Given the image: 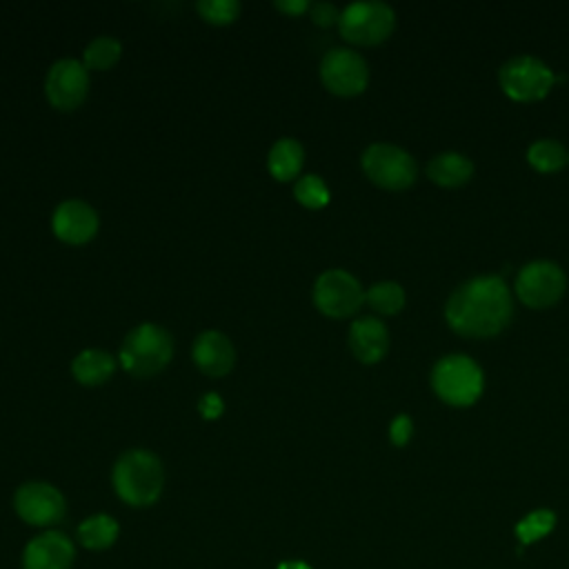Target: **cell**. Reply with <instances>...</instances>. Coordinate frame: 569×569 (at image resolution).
Wrapping results in <instances>:
<instances>
[{
	"mask_svg": "<svg viewBox=\"0 0 569 569\" xmlns=\"http://www.w3.org/2000/svg\"><path fill=\"white\" fill-rule=\"evenodd\" d=\"M513 313V298L500 276H476L453 289L445 318L449 327L467 338L500 333Z\"/></svg>",
	"mask_w": 569,
	"mask_h": 569,
	"instance_id": "obj_1",
	"label": "cell"
},
{
	"mask_svg": "<svg viewBox=\"0 0 569 569\" xmlns=\"http://www.w3.org/2000/svg\"><path fill=\"white\" fill-rule=\"evenodd\" d=\"M111 487L129 507L144 509L156 505L164 489L162 460L149 449H127L113 462Z\"/></svg>",
	"mask_w": 569,
	"mask_h": 569,
	"instance_id": "obj_2",
	"label": "cell"
},
{
	"mask_svg": "<svg viewBox=\"0 0 569 569\" xmlns=\"http://www.w3.org/2000/svg\"><path fill=\"white\" fill-rule=\"evenodd\" d=\"M173 356L171 333L153 322H142L133 327L120 345V367L136 378L158 376Z\"/></svg>",
	"mask_w": 569,
	"mask_h": 569,
	"instance_id": "obj_3",
	"label": "cell"
},
{
	"mask_svg": "<svg viewBox=\"0 0 569 569\" xmlns=\"http://www.w3.org/2000/svg\"><path fill=\"white\" fill-rule=\"evenodd\" d=\"M431 387L442 402L451 407H469L480 398L485 376L476 360L462 353H451L436 362L431 371Z\"/></svg>",
	"mask_w": 569,
	"mask_h": 569,
	"instance_id": "obj_4",
	"label": "cell"
},
{
	"mask_svg": "<svg viewBox=\"0 0 569 569\" xmlns=\"http://www.w3.org/2000/svg\"><path fill=\"white\" fill-rule=\"evenodd\" d=\"M340 36L358 47H373L385 42L393 27L396 13L385 2H353L340 11Z\"/></svg>",
	"mask_w": 569,
	"mask_h": 569,
	"instance_id": "obj_5",
	"label": "cell"
},
{
	"mask_svg": "<svg viewBox=\"0 0 569 569\" xmlns=\"http://www.w3.org/2000/svg\"><path fill=\"white\" fill-rule=\"evenodd\" d=\"M365 176L389 191H402L413 184L418 167L411 153L389 142H373L360 158Z\"/></svg>",
	"mask_w": 569,
	"mask_h": 569,
	"instance_id": "obj_6",
	"label": "cell"
},
{
	"mask_svg": "<svg viewBox=\"0 0 569 569\" xmlns=\"http://www.w3.org/2000/svg\"><path fill=\"white\" fill-rule=\"evenodd\" d=\"M13 511L22 522L44 531L62 522L67 516V500L56 485L47 480H27L13 491Z\"/></svg>",
	"mask_w": 569,
	"mask_h": 569,
	"instance_id": "obj_7",
	"label": "cell"
},
{
	"mask_svg": "<svg viewBox=\"0 0 569 569\" xmlns=\"http://www.w3.org/2000/svg\"><path fill=\"white\" fill-rule=\"evenodd\" d=\"M498 80L511 100L536 102L551 91L556 73L533 56H513L500 67Z\"/></svg>",
	"mask_w": 569,
	"mask_h": 569,
	"instance_id": "obj_8",
	"label": "cell"
},
{
	"mask_svg": "<svg viewBox=\"0 0 569 569\" xmlns=\"http://www.w3.org/2000/svg\"><path fill=\"white\" fill-rule=\"evenodd\" d=\"M313 305L327 318H349L353 316L362 302L365 291L356 276L345 269H327L313 282Z\"/></svg>",
	"mask_w": 569,
	"mask_h": 569,
	"instance_id": "obj_9",
	"label": "cell"
},
{
	"mask_svg": "<svg viewBox=\"0 0 569 569\" xmlns=\"http://www.w3.org/2000/svg\"><path fill=\"white\" fill-rule=\"evenodd\" d=\"M567 289L565 271L551 260L527 262L516 276V296L531 309L556 305Z\"/></svg>",
	"mask_w": 569,
	"mask_h": 569,
	"instance_id": "obj_10",
	"label": "cell"
},
{
	"mask_svg": "<svg viewBox=\"0 0 569 569\" xmlns=\"http://www.w3.org/2000/svg\"><path fill=\"white\" fill-rule=\"evenodd\" d=\"M89 69L76 58L56 60L44 78V96L58 111H76L89 96Z\"/></svg>",
	"mask_w": 569,
	"mask_h": 569,
	"instance_id": "obj_11",
	"label": "cell"
},
{
	"mask_svg": "<svg viewBox=\"0 0 569 569\" xmlns=\"http://www.w3.org/2000/svg\"><path fill=\"white\" fill-rule=\"evenodd\" d=\"M320 80L327 91L351 98L367 89L369 84V67L360 53L353 49H331L325 53L320 62Z\"/></svg>",
	"mask_w": 569,
	"mask_h": 569,
	"instance_id": "obj_12",
	"label": "cell"
},
{
	"mask_svg": "<svg viewBox=\"0 0 569 569\" xmlns=\"http://www.w3.org/2000/svg\"><path fill=\"white\" fill-rule=\"evenodd\" d=\"M76 562V542L60 529H44L33 536L24 549L22 569H71Z\"/></svg>",
	"mask_w": 569,
	"mask_h": 569,
	"instance_id": "obj_13",
	"label": "cell"
},
{
	"mask_svg": "<svg viewBox=\"0 0 569 569\" xmlns=\"http://www.w3.org/2000/svg\"><path fill=\"white\" fill-rule=\"evenodd\" d=\"M51 229L64 244H87L96 238L100 229L98 211L84 200H64L56 207L51 216Z\"/></svg>",
	"mask_w": 569,
	"mask_h": 569,
	"instance_id": "obj_14",
	"label": "cell"
},
{
	"mask_svg": "<svg viewBox=\"0 0 569 569\" xmlns=\"http://www.w3.org/2000/svg\"><path fill=\"white\" fill-rule=\"evenodd\" d=\"M191 358L204 376L222 378L236 365V347L222 331L207 329L193 340Z\"/></svg>",
	"mask_w": 569,
	"mask_h": 569,
	"instance_id": "obj_15",
	"label": "cell"
},
{
	"mask_svg": "<svg viewBox=\"0 0 569 569\" xmlns=\"http://www.w3.org/2000/svg\"><path fill=\"white\" fill-rule=\"evenodd\" d=\"M349 349L365 365L380 362L389 351L387 325L373 316H360L349 325Z\"/></svg>",
	"mask_w": 569,
	"mask_h": 569,
	"instance_id": "obj_16",
	"label": "cell"
},
{
	"mask_svg": "<svg viewBox=\"0 0 569 569\" xmlns=\"http://www.w3.org/2000/svg\"><path fill=\"white\" fill-rule=\"evenodd\" d=\"M113 371L116 358L104 349H82L71 362V373L76 382L84 387H98L107 382L113 376Z\"/></svg>",
	"mask_w": 569,
	"mask_h": 569,
	"instance_id": "obj_17",
	"label": "cell"
},
{
	"mask_svg": "<svg viewBox=\"0 0 569 569\" xmlns=\"http://www.w3.org/2000/svg\"><path fill=\"white\" fill-rule=\"evenodd\" d=\"M305 164V149L296 138H278L267 156V169L278 182H289L298 178Z\"/></svg>",
	"mask_w": 569,
	"mask_h": 569,
	"instance_id": "obj_18",
	"label": "cell"
},
{
	"mask_svg": "<svg viewBox=\"0 0 569 569\" xmlns=\"http://www.w3.org/2000/svg\"><path fill=\"white\" fill-rule=\"evenodd\" d=\"M427 176L440 187L456 189L469 182V178L473 176V162L458 151H445L431 158Z\"/></svg>",
	"mask_w": 569,
	"mask_h": 569,
	"instance_id": "obj_19",
	"label": "cell"
},
{
	"mask_svg": "<svg viewBox=\"0 0 569 569\" xmlns=\"http://www.w3.org/2000/svg\"><path fill=\"white\" fill-rule=\"evenodd\" d=\"M78 542L89 551H104L116 545L120 536V525L111 513H91L78 525Z\"/></svg>",
	"mask_w": 569,
	"mask_h": 569,
	"instance_id": "obj_20",
	"label": "cell"
},
{
	"mask_svg": "<svg viewBox=\"0 0 569 569\" xmlns=\"http://www.w3.org/2000/svg\"><path fill=\"white\" fill-rule=\"evenodd\" d=\"M569 156L562 142L553 138H540L527 149V162L542 173H553L567 164Z\"/></svg>",
	"mask_w": 569,
	"mask_h": 569,
	"instance_id": "obj_21",
	"label": "cell"
},
{
	"mask_svg": "<svg viewBox=\"0 0 569 569\" xmlns=\"http://www.w3.org/2000/svg\"><path fill=\"white\" fill-rule=\"evenodd\" d=\"M365 302L376 313L393 316L405 307V289L396 280H380L365 291Z\"/></svg>",
	"mask_w": 569,
	"mask_h": 569,
	"instance_id": "obj_22",
	"label": "cell"
},
{
	"mask_svg": "<svg viewBox=\"0 0 569 569\" xmlns=\"http://www.w3.org/2000/svg\"><path fill=\"white\" fill-rule=\"evenodd\" d=\"M120 56H122V44L113 36H98L84 47L82 64L89 71H107L120 60Z\"/></svg>",
	"mask_w": 569,
	"mask_h": 569,
	"instance_id": "obj_23",
	"label": "cell"
},
{
	"mask_svg": "<svg viewBox=\"0 0 569 569\" xmlns=\"http://www.w3.org/2000/svg\"><path fill=\"white\" fill-rule=\"evenodd\" d=\"M293 198L305 207V209H322L329 204L331 193L329 187L325 184V180L318 173H307L300 176L293 182Z\"/></svg>",
	"mask_w": 569,
	"mask_h": 569,
	"instance_id": "obj_24",
	"label": "cell"
},
{
	"mask_svg": "<svg viewBox=\"0 0 569 569\" xmlns=\"http://www.w3.org/2000/svg\"><path fill=\"white\" fill-rule=\"evenodd\" d=\"M556 525V513L549 509H536L527 513L518 525H516V536L522 545L536 542L542 536H547Z\"/></svg>",
	"mask_w": 569,
	"mask_h": 569,
	"instance_id": "obj_25",
	"label": "cell"
},
{
	"mask_svg": "<svg viewBox=\"0 0 569 569\" xmlns=\"http://www.w3.org/2000/svg\"><path fill=\"white\" fill-rule=\"evenodd\" d=\"M196 9L202 20L211 24H231L238 13H240V2L238 0H198Z\"/></svg>",
	"mask_w": 569,
	"mask_h": 569,
	"instance_id": "obj_26",
	"label": "cell"
},
{
	"mask_svg": "<svg viewBox=\"0 0 569 569\" xmlns=\"http://www.w3.org/2000/svg\"><path fill=\"white\" fill-rule=\"evenodd\" d=\"M411 433H413V422H411L409 416L400 413V416H396V418L391 420V425H389V440H391L396 447H405V445L409 442Z\"/></svg>",
	"mask_w": 569,
	"mask_h": 569,
	"instance_id": "obj_27",
	"label": "cell"
},
{
	"mask_svg": "<svg viewBox=\"0 0 569 569\" xmlns=\"http://www.w3.org/2000/svg\"><path fill=\"white\" fill-rule=\"evenodd\" d=\"M309 16L318 27H331L340 20V11L331 2H313L309 7Z\"/></svg>",
	"mask_w": 569,
	"mask_h": 569,
	"instance_id": "obj_28",
	"label": "cell"
},
{
	"mask_svg": "<svg viewBox=\"0 0 569 569\" xmlns=\"http://www.w3.org/2000/svg\"><path fill=\"white\" fill-rule=\"evenodd\" d=\"M198 413L204 418V420H216L224 413V400L216 393V391H209L204 396H200L198 400Z\"/></svg>",
	"mask_w": 569,
	"mask_h": 569,
	"instance_id": "obj_29",
	"label": "cell"
},
{
	"mask_svg": "<svg viewBox=\"0 0 569 569\" xmlns=\"http://www.w3.org/2000/svg\"><path fill=\"white\" fill-rule=\"evenodd\" d=\"M273 7L287 16H302L305 11H309V2L307 0H278L273 2Z\"/></svg>",
	"mask_w": 569,
	"mask_h": 569,
	"instance_id": "obj_30",
	"label": "cell"
},
{
	"mask_svg": "<svg viewBox=\"0 0 569 569\" xmlns=\"http://www.w3.org/2000/svg\"><path fill=\"white\" fill-rule=\"evenodd\" d=\"M278 569H313L311 565H307L305 560H282L278 565Z\"/></svg>",
	"mask_w": 569,
	"mask_h": 569,
	"instance_id": "obj_31",
	"label": "cell"
}]
</instances>
